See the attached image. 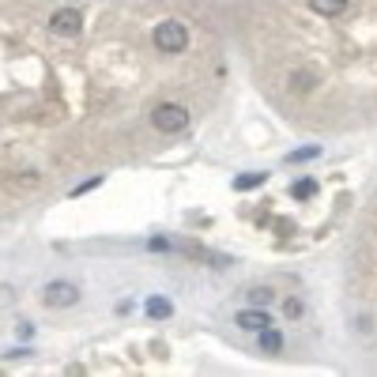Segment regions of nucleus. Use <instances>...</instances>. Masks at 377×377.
Returning a JSON list of instances; mask_svg holds the SVG:
<instances>
[{"instance_id":"nucleus-12","label":"nucleus","mask_w":377,"mask_h":377,"mask_svg":"<svg viewBox=\"0 0 377 377\" xmlns=\"http://www.w3.org/2000/svg\"><path fill=\"white\" fill-rule=\"evenodd\" d=\"M283 313H287V317H291V321H298V317H302V313H306L302 298H287V302H283Z\"/></svg>"},{"instance_id":"nucleus-5","label":"nucleus","mask_w":377,"mask_h":377,"mask_svg":"<svg viewBox=\"0 0 377 377\" xmlns=\"http://www.w3.org/2000/svg\"><path fill=\"white\" fill-rule=\"evenodd\" d=\"M234 325H238L241 332H261V328H268V325H272V317L264 313L261 306H253V309H241V313L234 317Z\"/></svg>"},{"instance_id":"nucleus-6","label":"nucleus","mask_w":377,"mask_h":377,"mask_svg":"<svg viewBox=\"0 0 377 377\" xmlns=\"http://www.w3.org/2000/svg\"><path fill=\"white\" fill-rule=\"evenodd\" d=\"M257 336H261V351H264V354H280V351H283V336H280V332H275L272 325L261 328Z\"/></svg>"},{"instance_id":"nucleus-14","label":"nucleus","mask_w":377,"mask_h":377,"mask_svg":"<svg viewBox=\"0 0 377 377\" xmlns=\"http://www.w3.org/2000/svg\"><path fill=\"white\" fill-rule=\"evenodd\" d=\"M98 185H102V177H91V181L76 185V188H72V196H83V193H91V188H98Z\"/></svg>"},{"instance_id":"nucleus-2","label":"nucleus","mask_w":377,"mask_h":377,"mask_svg":"<svg viewBox=\"0 0 377 377\" xmlns=\"http://www.w3.org/2000/svg\"><path fill=\"white\" fill-rule=\"evenodd\" d=\"M151 125L159 132H166V136H174V132H181L188 125V109L177 106V102H162V106L151 109Z\"/></svg>"},{"instance_id":"nucleus-10","label":"nucleus","mask_w":377,"mask_h":377,"mask_svg":"<svg viewBox=\"0 0 377 377\" xmlns=\"http://www.w3.org/2000/svg\"><path fill=\"white\" fill-rule=\"evenodd\" d=\"M291 91H298V95L313 91V76H309V72H294L291 76Z\"/></svg>"},{"instance_id":"nucleus-13","label":"nucleus","mask_w":377,"mask_h":377,"mask_svg":"<svg viewBox=\"0 0 377 377\" xmlns=\"http://www.w3.org/2000/svg\"><path fill=\"white\" fill-rule=\"evenodd\" d=\"M257 185H264V174H246L234 181V188H257Z\"/></svg>"},{"instance_id":"nucleus-15","label":"nucleus","mask_w":377,"mask_h":377,"mask_svg":"<svg viewBox=\"0 0 377 377\" xmlns=\"http://www.w3.org/2000/svg\"><path fill=\"white\" fill-rule=\"evenodd\" d=\"M313 155H317V148H306V151H294V155H291V162H302V159H313Z\"/></svg>"},{"instance_id":"nucleus-4","label":"nucleus","mask_w":377,"mask_h":377,"mask_svg":"<svg viewBox=\"0 0 377 377\" xmlns=\"http://www.w3.org/2000/svg\"><path fill=\"white\" fill-rule=\"evenodd\" d=\"M42 298H46V306H76L80 302V287L76 283H64V280H57V283H49L46 291H42Z\"/></svg>"},{"instance_id":"nucleus-1","label":"nucleus","mask_w":377,"mask_h":377,"mask_svg":"<svg viewBox=\"0 0 377 377\" xmlns=\"http://www.w3.org/2000/svg\"><path fill=\"white\" fill-rule=\"evenodd\" d=\"M185 46H188V30L177 19H162L155 27V49L159 53H185Z\"/></svg>"},{"instance_id":"nucleus-7","label":"nucleus","mask_w":377,"mask_h":377,"mask_svg":"<svg viewBox=\"0 0 377 377\" xmlns=\"http://www.w3.org/2000/svg\"><path fill=\"white\" fill-rule=\"evenodd\" d=\"M309 8H313L317 16H340L343 8H347V0H309Z\"/></svg>"},{"instance_id":"nucleus-8","label":"nucleus","mask_w":377,"mask_h":377,"mask_svg":"<svg viewBox=\"0 0 377 377\" xmlns=\"http://www.w3.org/2000/svg\"><path fill=\"white\" fill-rule=\"evenodd\" d=\"M174 313V306L166 302V298H148V317H155V321H166Z\"/></svg>"},{"instance_id":"nucleus-3","label":"nucleus","mask_w":377,"mask_h":377,"mask_svg":"<svg viewBox=\"0 0 377 377\" xmlns=\"http://www.w3.org/2000/svg\"><path fill=\"white\" fill-rule=\"evenodd\" d=\"M49 30H53V35L72 38V35H80V30H83V16L76 12V8H61V12L49 16Z\"/></svg>"},{"instance_id":"nucleus-9","label":"nucleus","mask_w":377,"mask_h":377,"mask_svg":"<svg viewBox=\"0 0 377 377\" xmlns=\"http://www.w3.org/2000/svg\"><path fill=\"white\" fill-rule=\"evenodd\" d=\"M246 298H249V306H261V309H264V306L272 302V287H249Z\"/></svg>"},{"instance_id":"nucleus-11","label":"nucleus","mask_w":377,"mask_h":377,"mask_svg":"<svg viewBox=\"0 0 377 377\" xmlns=\"http://www.w3.org/2000/svg\"><path fill=\"white\" fill-rule=\"evenodd\" d=\"M291 193L298 196V201H309V196L317 193V181H309V177H306V181H294V188H291Z\"/></svg>"}]
</instances>
